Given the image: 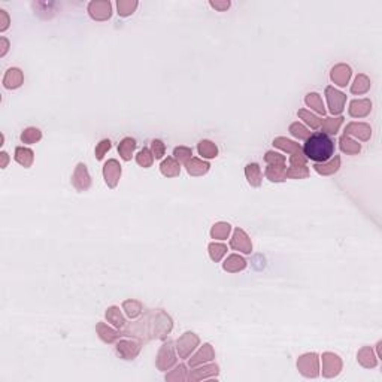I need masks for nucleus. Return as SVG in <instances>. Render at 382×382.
Here are the masks:
<instances>
[{
	"instance_id": "obj_34",
	"label": "nucleus",
	"mask_w": 382,
	"mask_h": 382,
	"mask_svg": "<svg viewBox=\"0 0 382 382\" xmlns=\"http://www.w3.org/2000/svg\"><path fill=\"white\" fill-rule=\"evenodd\" d=\"M285 175L287 178L302 179V178L309 176V169L306 167V164H290V167L285 171Z\"/></svg>"
},
{
	"instance_id": "obj_43",
	"label": "nucleus",
	"mask_w": 382,
	"mask_h": 382,
	"mask_svg": "<svg viewBox=\"0 0 382 382\" xmlns=\"http://www.w3.org/2000/svg\"><path fill=\"white\" fill-rule=\"evenodd\" d=\"M290 133L297 138V139H303L306 140L309 136H311V132L305 127V125H302L300 122H293L291 125H290Z\"/></svg>"
},
{
	"instance_id": "obj_18",
	"label": "nucleus",
	"mask_w": 382,
	"mask_h": 382,
	"mask_svg": "<svg viewBox=\"0 0 382 382\" xmlns=\"http://www.w3.org/2000/svg\"><path fill=\"white\" fill-rule=\"evenodd\" d=\"M23 72L17 68H12L6 72L5 78H3V87L8 90H15V88L21 87L23 84Z\"/></svg>"
},
{
	"instance_id": "obj_8",
	"label": "nucleus",
	"mask_w": 382,
	"mask_h": 382,
	"mask_svg": "<svg viewBox=\"0 0 382 382\" xmlns=\"http://www.w3.org/2000/svg\"><path fill=\"white\" fill-rule=\"evenodd\" d=\"M72 184L78 191H87L91 185V178L84 163H79L72 176Z\"/></svg>"
},
{
	"instance_id": "obj_21",
	"label": "nucleus",
	"mask_w": 382,
	"mask_h": 382,
	"mask_svg": "<svg viewBox=\"0 0 382 382\" xmlns=\"http://www.w3.org/2000/svg\"><path fill=\"white\" fill-rule=\"evenodd\" d=\"M273 145L279 148V150H284L287 153H290L291 156H305L303 154V150L299 143H295L293 140L285 139V138H277L273 140Z\"/></svg>"
},
{
	"instance_id": "obj_16",
	"label": "nucleus",
	"mask_w": 382,
	"mask_h": 382,
	"mask_svg": "<svg viewBox=\"0 0 382 382\" xmlns=\"http://www.w3.org/2000/svg\"><path fill=\"white\" fill-rule=\"evenodd\" d=\"M220 372L218 366L217 365H208L200 367V369H196V370H191L190 376L188 379L190 381H202V379H208V378H212V376H217Z\"/></svg>"
},
{
	"instance_id": "obj_1",
	"label": "nucleus",
	"mask_w": 382,
	"mask_h": 382,
	"mask_svg": "<svg viewBox=\"0 0 382 382\" xmlns=\"http://www.w3.org/2000/svg\"><path fill=\"white\" fill-rule=\"evenodd\" d=\"M303 154L306 158H309L312 161L326 163L334 154V142L329 135H326L323 132L313 133L305 142Z\"/></svg>"
},
{
	"instance_id": "obj_4",
	"label": "nucleus",
	"mask_w": 382,
	"mask_h": 382,
	"mask_svg": "<svg viewBox=\"0 0 382 382\" xmlns=\"http://www.w3.org/2000/svg\"><path fill=\"white\" fill-rule=\"evenodd\" d=\"M342 370V360L333 354V352H324L323 354V375L326 378H334Z\"/></svg>"
},
{
	"instance_id": "obj_6",
	"label": "nucleus",
	"mask_w": 382,
	"mask_h": 382,
	"mask_svg": "<svg viewBox=\"0 0 382 382\" xmlns=\"http://www.w3.org/2000/svg\"><path fill=\"white\" fill-rule=\"evenodd\" d=\"M104 182L108 184L109 188H115L120 178H121V166L117 160H108L103 166Z\"/></svg>"
},
{
	"instance_id": "obj_41",
	"label": "nucleus",
	"mask_w": 382,
	"mask_h": 382,
	"mask_svg": "<svg viewBox=\"0 0 382 382\" xmlns=\"http://www.w3.org/2000/svg\"><path fill=\"white\" fill-rule=\"evenodd\" d=\"M138 8V2L136 0H121L118 2V14L121 17H129L135 12V9Z\"/></svg>"
},
{
	"instance_id": "obj_11",
	"label": "nucleus",
	"mask_w": 382,
	"mask_h": 382,
	"mask_svg": "<svg viewBox=\"0 0 382 382\" xmlns=\"http://www.w3.org/2000/svg\"><path fill=\"white\" fill-rule=\"evenodd\" d=\"M230 246L236 251H241L243 254H251L252 251V243L251 239L248 238V235L243 231L242 228H236L235 235L230 241Z\"/></svg>"
},
{
	"instance_id": "obj_39",
	"label": "nucleus",
	"mask_w": 382,
	"mask_h": 382,
	"mask_svg": "<svg viewBox=\"0 0 382 382\" xmlns=\"http://www.w3.org/2000/svg\"><path fill=\"white\" fill-rule=\"evenodd\" d=\"M209 256H210V259L215 261H220L224 256L227 254V246L224 243H210L209 245Z\"/></svg>"
},
{
	"instance_id": "obj_9",
	"label": "nucleus",
	"mask_w": 382,
	"mask_h": 382,
	"mask_svg": "<svg viewBox=\"0 0 382 382\" xmlns=\"http://www.w3.org/2000/svg\"><path fill=\"white\" fill-rule=\"evenodd\" d=\"M142 349V344L136 341H120L117 344V354L122 360H133Z\"/></svg>"
},
{
	"instance_id": "obj_17",
	"label": "nucleus",
	"mask_w": 382,
	"mask_h": 382,
	"mask_svg": "<svg viewBox=\"0 0 382 382\" xmlns=\"http://www.w3.org/2000/svg\"><path fill=\"white\" fill-rule=\"evenodd\" d=\"M185 167L191 176H203V175L208 174L210 166H209L208 161H203L200 158H190L185 163Z\"/></svg>"
},
{
	"instance_id": "obj_30",
	"label": "nucleus",
	"mask_w": 382,
	"mask_h": 382,
	"mask_svg": "<svg viewBox=\"0 0 382 382\" xmlns=\"http://www.w3.org/2000/svg\"><path fill=\"white\" fill-rule=\"evenodd\" d=\"M339 143H341V150H342V153L349 154V156H355V154H358V153L362 151V145H360V143H357L355 140L351 139L349 136H345V135L341 138Z\"/></svg>"
},
{
	"instance_id": "obj_25",
	"label": "nucleus",
	"mask_w": 382,
	"mask_h": 382,
	"mask_svg": "<svg viewBox=\"0 0 382 382\" xmlns=\"http://www.w3.org/2000/svg\"><path fill=\"white\" fill-rule=\"evenodd\" d=\"M315 171L320 175H333L336 174L341 167V157L334 156V158H331L326 163H316L315 166Z\"/></svg>"
},
{
	"instance_id": "obj_49",
	"label": "nucleus",
	"mask_w": 382,
	"mask_h": 382,
	"mask_svg": "<svg viewBox=\"0 0 382 382\" xmlns=\"http://www.w3.org/2000/svg\"><path fill=\"white\" fill-rule=\"evenodd\" d=\"M210 6L215 8V9H220V11H224L230 6V2H223V3H218V2H210Z\"/></svg>"
},
{
	"instance_id": "obj_45",
	"label": "nucleus",
	"mask_w": 382,
	"mask_h": 382,
	"mask_svg": "<svg viewBox=\"0 0 382 382\" xmlns=\"http://www.w3.org/2000/svg\"><path fill=\"white\" fill-rule=\"evenodd\" d=\"M174 156L175 158L179 161V163H187L190 158H193V151H191L190 148H187V146H178V148H175L174 151Z\"/></svg>"
},
{
	"instance_id": "obj_50",
	"label": "nucleus",
	"mask_w": 382,
	"mask_h": 382,
	"mask_svg": "<svg viewBox=\"0 0 382 382\" xmlns=\"http://www.w3.org/2000/svg\"><path fill=\"white\" fill-rule=\"evenodd\" d=\"M0 17L3 18V27L0 29V30L3 32V30H6V29H8V15H6V12H5V11H0Z\"/></svg>"
},
{
	"instance_id": "obj_38",
	"label": "nucleus",
	"mask_w": 382,
	"mask_h": 382,
	"mask_svg": "<svg viewBox=\"0 0 382 382\" xmlns=\"http://www.w3.org/2000/svg\"><path fill=\"white\" fill-rule=\"evenodd\" d=\"M40 139H42V133H40L39 129H35V127H29V129H26V130L21 133V140H23V143L32 145V143L39 142Z\"/></svg>"
},
{
	"instance_id": "obj_52",
	"label": "nucleus",
	"mask_w": 382,
	"mask_h": 382,
	"mask_svg": "<svg viewBox=\"0 0 382 382\" xmlns=\"http://www.w3.org/2000/svg\"><path fill=\"white\" fill-rule=\"evenodd\" d=\"M2 44H3V52H2V55H5V52L8 50V40L5 37H2Z\"/></svg>"
},
{
	"instance_id": "obj_19",
	"label": "nucleus",
	"mask_w": 382,
	"mask_h": 382,
	"mask_svg": "<svg viewBox=\"0 0 382 382\" xmlns=\"http://www.w3.org/2000/svg\"><path fill=\"white\" fill-rule=\"evenodd\" d=\"M96 330L99 333V337H100L103 342H106V344H114L117 339H120L121 336H124L122 331L112 330V329L108 327L104 323H99V324L96 326Z\"/></svg>"
},
{
	"instance_id": "obj_24",
	"label": "nucleus",
	"mask_w": 382,
	"mask_h": 382,
	"mask_svg": "<svg viewBox=\"0 0 382 382\" xmlns=\"http://www.w3.org/2000/svg\"><path fill=\"white\" fill-rule=\"evenodd\" d=\"M160 171L161 174L167 178H175V176H179L181 174V166H179V161L174 158V157H167L161 164H160Z\"/></svg>"
},
{
	"instance_id": "obj_32",
	"label": "nucleus",
	"mask_w": 382,
	"mask_h": 382,
	"mask_svg": "<svg viewBox=\"0 0 382 382\" xmlns=\"http://www.w3.org/2000/svg\"><path fill=\"white\" fill-rule=\"evenodd\" d=\"M369 88H370V79L366 75L360 73L355 78V81H354V84L351 87V93L352 94H365V93L369 91Z\"/></svg>"
},
{
	"instance_id": "obj_27",
	"label": "nucleus",
	"mask_w": 382,
	"mask_h": 382,
	"mask_svg": "<svg viewBox=\"0 0 382 382\" xmlns=\"http://www.w3.org/2000/svg\"><path fill=\"white\" fill-rule=\"evenodd\" d=\"M136 150V140L133 138H124V139L120 142L118 145V153H120V157H121L124 161H130L132 160V156Z\"/></svg>"
},
{
	"instance_id": "obj_3",
	"label": "nucleus",
	"mask_w": 382,
	"mask_h": 382,
	"mask_svg": "<svg viewBox=\"0 0 382 382\" xmlns=\"http://www.w3.org/2000/svg\"><path fill=\"white\" fill-rule=\"evenodd\" d=\"M197 345H199V337L194 333L187 331L176 341V351L181 358H188Z\"/></svg>"
},
{
	"instance_id": "obj_35",
	"label": "nucleus",
	"mask_w": 382,
	"mask_h": 382,
	"mask_svg": "<svg viewBox=\"0 0 382 382\" xmlns=\"http://www.w3.org/2000/svg\"><path fill=\"white\" fill-rule=\"evenodd\" d=\"M305 102H306V104H308L311 109L316 111L318 114H321V115L326 114V109H324V104H323V100H321V96H320L318 93H309V94L306 96Z\"/></svg>"
},
{
	"instance_id": "obj_46",
	"label": "nucleus",
	"mask_w": 382,
	"mask_h": 382,
	"mask_svg": "<svg viewBox=\"0 0 382 382\" xmlns=\"http://www.w3.org/2000/svg\"><path fill=\"white\" fill-rule=\"evenodd\" d=\"M151 153H153V156H154L156 160L163 158L164 153H166V146H164V143H163L160 139L153 140V142H151Z\"/></svg>"
},
{
	"instance_id": "obj_10",
	"label": "nucleus",
	"mask_w": 382,
	"mask_h": 382,
	"mask_svg": "<svg viewBox=\"0 0 382 382\" xmlns=\"http://www.w3.org/2000/svg\"><path fill=\"white\" fill-rule=\"evenodd\" d=\"M88 14L93 19L97 21H104L109 19L111 14H112V8H111V2H91L88 5Z\"/></svg>"
},
{
	"instance_id": "obj_15",
	"label": "nucleus",
	"mask_w": 382,
	"mask_h": 382,
	"mask_svg": "<svg viewBox=\"0 0 382 382\" xmlns=\"http://www.w3.org/2000/svg\"><path fill=\"white\" fill-rule=\"evenodd\" d=\"M214 358H215L214 348L210 347L209 344H205L203 347L200 348V351H199L194 357H191L190 362H188V365H190V367H196V366L203 365V363H208V362H212Z\"/></svg>"
},
{
	"instance_id": "obj_5",
	"label": "nucleus",
	"mask_w": 382,
	"mask_h": 382,
	"mask_svg": "<svg viewBox=\"0 0 382 382\" xmlns=\"http://www.w3.org/2000/svg\"><path fill=\"white\" fill-rule=\"evenodd\" d=\"M326 97L329 102V108L333 115H339L344 112V106L347 102V96L341 91H337L336 88L327 87L326 88Z\"/></svg>"
},
{
	"instance_id": "obj_40",
	"label": "nucleus",
	"mask_w": 382,
	"mask_h": 382,
	"mask_svg": "<svg viewBox=\"0 0 382 382\" xmlns=\"http://www.w3.org/2000/svg\"><path fill=\"white\" fill-rule=\"evenodd\" d=\"M153 161H154V156H153L151 150H148V148L140 150L139 153H138V156H136V163L139 166H142V167H145V169L151 167Z\"/></svg>"
},
{
	"instance_id": "obj_14",
	"label": "nucleus",
	"mask_w": 382,
	"mask_h": 382,
	"mask_svg": "<svg viewBox=\"0 0 382 382\" xmlns=\"http://www.w3.org/2000/svg\"><path fill=\"white\" fill-rule=\"evenodd\" d=\"M349 115L354 118H363L366 115L370 114L372 111V102L369 99H358V100H352L349 103Z\"/></svg>"
},
{
	"instance_id": "obj_36",
	"label": "nucleus",
	"mask_w": 382,
	"mask_h": 382,
	"mask_svg": "<svg viewBox=\"0 0 382 382\" xmlns=\"http://www.w3.org/2000/svg\"><path fill=\"white\" fill-rule=\"evenodd\" d=\"M230 230H231V227H230L228 223H217L215 226L212 227V230H210V236H212L214 239L224 241V239L228 238Z\"/></svg>"
},
{
	"instance_id": "obj_28",
	"label": "nucleus",
	"mask_w": 382,
	"mask_h": 382,
	"mask_svg": "<svg viewBox=\"0 0 382 382\" xmlns=\"http://www.w3.org/2000/svg\"><path fill=\"white\" fill-rule=\"evenodd\" d=\"M33 160H35V156H33L32 150L24 148V146H18L17 150H15V161L19 163L21 166L30 167L33 164Z\"/></svg>"
},
{
	"instance_id": "obj_42",
	"label": "nucleus",
	"mask_w": 382,
	"mask_h": 382,
	"mask_svg": "<svg viewBox=\"0 0 382 382\" xmlns=\"http://www.w3.org/2000/svg\"><path fill=\"white\" fill-rule=\"evenodd\" d=\"M297 115H299L303 121L306 122L308 125H311V129H320V127H321V120H318L313 114H311V112L306 111V109H300V111L297 112Z\"/></svg>"
},
{
	"instance_id": "obj_33",
	"label": "nucleus",
	"mask_w": 382,
	"mask_h": 382,
	"mask_svg": "<svg viewBox=\"0 0 382 382\" xmlns=\"http://www.w3.org/2000/svg\"><path fill=\"white\" fill-rule=\"evenodd\" d=\"M344 122V118L342 117H337V118H326V120H321V129H323V133H329V135H336L339 127L342 125Z\"/></svg>"
},
{
	"instance_id": "obj_12",
	"label": "nucleus",
	"mask_w": 382,
	"mask_h": 382,
	"mask_svg": "<svg viewBox=\"0 0 382 382\" xmlns=\"http://www.w3.org/2000/svg\"><path fill=\"white\" fill-rule=\"evenodd\" d=\"M345 136H355L360 140H369L372 136V129L366 122H349L345 129Z\"/></svg>"
},
{
	"instance_id": "obj_7",
	"label": "nucleus",
	"mask_w": 382,
	"mask_h": 382,
	"mask_svg": "<svg viewBox=\"0 0 382 382\" xmlns=\"http://www.w3.org/2000/svg\"><path fill=\"white\" fill-rule=\"evenodd\" d=\"M175 363H176V357L174 354V344L169 341L161 347L160 352H158L157 367H158V370H169Z\"/></svg>"
},
{
	"instance_id": "obj_31",
	"label": "nucleus",
	"mask_w": 382,
	"mask_h": 382,
	"mask_svg": "<svg viewBox=\"0 0 382 382\" xmlns=\"http://www.w3.org/2000/svg\"><path fill=\"white\" fill-rule=\"evenodd\" d=\"M197 151H199V154L203 157V158H215V157L218 156V148L210 140H202L197 145Z\"/></svg>"
},
{
	"instance_id": "obj_22",
	"label": "nucleus",
	"mask_w": 382,
	"mask_h": 382,
	"mask_svg": "<svg viewBox=\"0 0 382 382\" xmlns=\"http://www.w3.org/2000/svg\"><path fill=\"white\" fill-rule=\"evenodd\" d=\"M285 164H267L266 167V178L272 182H284L287 179L285 175Z\"/></svg>"
},
{
	"instance_id": "obj_13",
	"label": "nucleus",
	"mask_w": 382,
	"mask_h": 382,
	"mask_svg": "<svg viewBox=\"0 0 382 382\" xmlns=\"http://www.w3.org/2000/svg\"><path fill=\"white\" fill-rule=\"evenodd\" d=\"M351 75H352V72H351V68H349V66H347V65H336V66L331 69L330 78L336 86H339V87H347Z\"/></svg>"
},
{
	"instance_id": "obj_20",
	"label": "nucleus",
	"mask_w": 382,
	"mask_h": 382,
	"mask_svg": "<svg viewBox=\"0 0 382 382\" xmlns=\"http://www.w3.org/2000/svg\"><path fill=\"white\" fill-rule=\"evenodd\" d=\"M357 360L366 369H372V367H376V365H378V358L375 357L373 349L370 347L362 348L358 351V354H357Z\"/></svg>"
},
{
	"instance_id": "obj_29",
	"label": "nucleus",
	"mask_w": 382,
	"mask_h": 382,
	"mask_svg": "<svg viewBox=\"0 0 382 382\" xmlns=\"http://www.w3.org/2000/svg\"><path fill=\"white\" fill-rule=\"evenodd\" d=\"M106 320L117 329H124L125 327V320L124 316L120 312V309L117 306H111L108 311H106Z\"/></svg>"
},
{
	"instance_id": "obj_48",
	"label": "nucleus",
	"mask_w": 382,
	"mask_h": 382,
	"mask_svg": "<svg viewBox=\"0 0 382 382\" xmlns=\"http://www.w3.org/2000/svg\"><path fill=\"white\" fill-rule=\"evenodd\" d=\"M264 160H266L267 164H285V157L281 156L278 153H273V151L266 153Z\"/></svg>"
},
{
	"instance_id": "obj_47",
	"label": "nucleus",
	"mask_w": 382,
	"mask_h": 382,
	"mask_svg": "<svg viewBox=\"0 0 382 382\" xmlns=\"http://www.w3.org/2000/svg\"><path fill=\"white\" fill-rule=\"evenodd\" d=\"M111 140L109 139H103L100 140L99 143H97V146H96V150H94V154H96V158L97 160H103L104 154L111 150Z\"/></svg>"
},
{
	"instance_id": "obj_23",
	"label": "nucleus",
	"mask_w": 382,
	"mask_h": 382,
	"mask_svg": "<svg viewBox=\"0 0 382 382\" xmlns=\"http://www.w3.org/2000/svg\"><path fill=\"white\" fill-rule=\"evenodd\" d=\"M245 175H246V179L249 182V185L252 187H260L261 181H263V174H261L260 166L257 163H249L246 164L245 167Z\"/></svg>"
},
{
	"instance_id": "obj_2",
	"label": "nucleus",
	"mask_w": 382,
	"mask_h": 382,
	"mask_svg": "<svg viewBox=\"0 0 382 382\" xmlns=\"http://www.w3.org/2000/svg\"><path fill=\"white\" fill-rule=\"evenodd\" d=\"M297 369L300 373L306 378H316L320 375V366H318V355L315 352L305 354L297 360Z\"/></svg>"
},
{
	"instance_id": "obj_51",
	"label": "nucleus",
	"mask_w": 382,
	"mask_h": 382,
	"mask_svg": "<svg viewBox=\"0 0 382 382\" xmlns=\"http://www.w3.org/2000/svg\"><path fill=\"white\" fill-rule=\"evenodd\" d=\"M2 158H3L2 167H6V164H8V154H6L5 151H2Z\"/></svg>"
},
{
	"instance_id": "obj_26",
	"label": "nucleus",
	"mask_w": 382,
	"mask_h": 382,
	"mask_svg": "<svg viewBox=\"0 0 382 382\" xmlns=\"http://www.w3.org/2000/svg\"><path fill=\"white\" fill-rule=\"evenodd\" d=\"M223 267H224L226 272L238 273V272H241V270H243L246 267V261L243 260L241 256H238V254H231V256L227 257V260L224 261Z\"/></svg>"
},
{
	"instance_id": "obj_37",
	"label": "nucleus",
	"mask_w": 382,
	"mask_h": 382,
	"mask_svg": "<svg viewBox=\"0 0 382 382\" xmlns=\"http://www.w3.org/2000/svg\"><path fill=\"white\" fill-rule=\"evenodd\" d=\"M122 309L125 311V313L130 316V318H138L143 308H142V303L138 302V300H125L122 303Z\"/></svg>"
},
{
	"instance_id": "obj_44",
	"label": "nucleus",
	"mask_w": 382,
	"mask_h": 382,
	"mask_svg": "<svg viewBox=\"0 0 382 382\" xmlns=\"http://www.w3.org/2000/svg\"><path fill=\"white\" fill-rule=\"evenodd\" d=\"M188 376H187V367L184 365H179L175 370H172L171 373L166 375V381H185Z\"/></svg>"
}]
</instances>
